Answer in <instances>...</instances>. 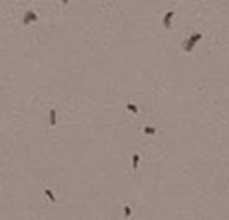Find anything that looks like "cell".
<instances>
[{
	"label": "cell",
	"instance_id": "obj_1",
	"mask_svg": "<svg viewBox=\"0 0 229 220\" xmlns=\"http://www.w3.org/2000/svg\"><path fill=\"white\" fill-rule=\"evenodd\" d=\"M202 38H203V34H202V33L190 34V38L186 40V43L183 45V52H185V54H191V52H193V48H195V45H196V43H198Z\"/></svg>",
	"mask_w": 229,
	"mask_h": 220
},
{
	"label": "cell",
	"instance_id": "obj_2",
	"mask_svg": "<svg viewBox=\"0 0 229 220\" xmlns=\"http://www.w3.org/2000/svg\"><path fill=\"white\" fill-rule=\"evenodd\" d=\"M174 11H169L165 16H164V19H162V24H164V28H171V21H172V17H174Z\"/></svg>",
	"mask_w": 229,
	"mask_h": 220
},
{
	"label": "cell",
	"instance_id": "obj_3",
	"mask_svg": "<svg viewBox=\"0 0 229 220\" xmlns=\"http://www.w3.org/2000/svg\"><path fill=\"white\" fill-rule=\"evenodd\" d=\"M31 21H38V16H36L33 11H28V12L24 14V19H23V22H24V24H28V22H31Z\"/></svg>",
	"mask_w": 229,
	"mask_h": 220
},
{
	"label": "cell",
	"instance_id": "obj_4",
	"mask_svg": "<svg viewBox=\"0 0 229 220\" xmlns=\"http://www.w3.org/2000/svg\"><path fill=\"white\" fill-rule=\"evenodd\" d=\"M138 163H140V155L134 153V155H133V170L138 168Z\"/></svg>",
	"mask_w": 229,
	"mask_h": 220
},
{
	"label": "cell",
	"instance_id": "obj_5",
	"mask_svg": "<svg viewBox=\"0 0 229 220\" xmlns=\"http://www.w3.org/2000/svg\"><path fill=\"white\" fill-rule=\"evenodd\" d=\"M55 115H57V112H55V108H52V110H50V126H55V124H57Z\"/></svg>",
	"mask_w": 229,
	"mask_h": 220
},
{
	"label": "cell",
	"instance_id": "obj_6",
	"mask_svg": "<svg viewBox=\"0 0 229 220\" xmlns=\"http://www.w3.org/2000/svg\"><path fill=\"white\" fill-rule=\"evenodd\" d=\"M126 108H127L129 112H133V114H138V107L133 105V103H126Z\"/></svg>",
	"mask_w": 229,
	"mask_h": 220
},
{
	"label": "cell",
	"instance_id": "obj_7",
	"mask_svg": "<svg viewBox=\"0 0 229 220\" xmlns=\"http://www.w3.org/2000/svg\"><path fill=\"white\" fill-rule=\"evenodd\" d=\"M155 133H157V129H155V127H150V126H148V127H145V134L152 136V134H155Z\"/></svg>",
	"mask_w": 229,
	"mask_h": 220
},
{
	"label": "cell",
	"instance_id": "obj_8",
	"mask_svg": "<svg viewBox=\"0 0 229 220\" xmlns=\"http://www.w3.org/2000/svg\"><path fill=\"white\" fill-rule=\"evenodd\" d=\"M124 215H126V218H127V217H131V208H129V205H126V206H124Z\"/></svg>",
	"mask_w": 229,
	"mask_h": 220
},
{
	"label": "cell",
	"instance_id": "obj_9",
	"mask_svg": "<svg viewBox=\"0 0 229 220\" xmlns=\"http://www.w3.org/2000/svg\"><path fill=\"white\" fill-rule=\"evenodd\" d=\"M45 194H47V196H48V198H50L52 201H57V200H55V196H54V194L50 193V189H45Z\"/></svg>",
	"mask_w": 229,
	"mask_h": 220
}]
</instances>
